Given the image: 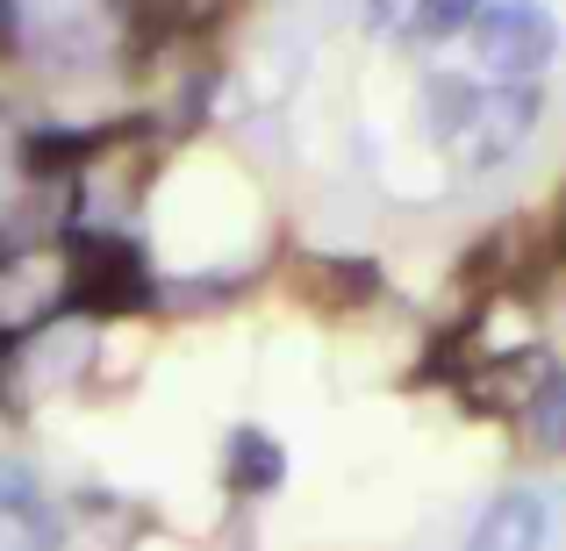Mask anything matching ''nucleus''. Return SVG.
I'll return each mask as SVG.
<instances>
[{"mask_svg": "<svg viewBox=\"0 0 566 551\" xmlns=\"http://www.w3.org/2000/svg\"><path fill=\"white\" fill-rule=\"evenodd\" d=\"M467 36L481 86H538V72L559 57V22L545 0H488Z\"/></svg>", "mask_w": 566, "mask_h": 551, "instance_id": "f257e3e1", "label": "nucleus"}, {"mask_svg": "<svg viewBox=\"0 0 566 551\" xmlns=\"http://www.w3.org/2000/svg\"><path fill=\"white\" fill-rule=\"evenodd\" d=\"M94 351H101V330L86 316H65V322H51L43 337H29L22 351L8 359V394L14 401H43V386H72L86 365H94Z\"/></svg>", "mask_w": 566, "mask_h": 551, "instance_id": "f03ea898", "label": "nucleus"}, {"mask_svg": "<svg viewBox=\"0 0 566 551\" xmlns=\"http://www.w3.org/2000/svg\"><path fill=\"white\" fill-rule=\"evenodd\" d=\"M531 123H538V86H481V100H473V123L459 129V166L473 172H495L510 151H524Z\"/></svg>", "mask_w": 566, "mask_h": 551, "instance_id": "7ed1b4c3", "label": "nucleus"}, {"mask_svg": "<svg viewBox=\"0 0 566 551\" xmlns=\"http://www.w3.org/2000/svg\"><path fill=\"white\" fill-rule=\"evenodd\" d=\"M57 301H72V258L51 244H29L0 258V330H22L36 316H57Z\"/></svg>", "mask_w": 566, "mask_h": 551, "instance_id": "20e7f679", "label": "nucleus"}, {"mask_svg": "<svg viewBox=\"0 0 566 551\" xmlns=\"http://www.w3.org/2000/svg\"><path fill=\"white\" fill-rule=\"evenodd\" d=\"M545 544H553V501L538 487H502L459 551H545Z\"/></svg>", "mask_w": 566, "mask_h": 551, "instance_id": "39448f33", "label": "nucleus"}, {"mask_svg": "<svg viewBox=\"0 0 566 551\" xmlns=\"http://www.w3.org/2000/svg\"><path fill=\"white\" fill-rule=\"evenodd\" d=\"M222 487H237V495H280L287 487V444L259 423H237L222 437Z\"/></svg>", "mask_w": 566, "mask_h": 551, "instance_id": "423d86ee", "label": "nucleus"}, {"mask_svg": "<svg viewBox=\"0 0 566 551\" xmlns=\"http://www.w3.org/2000/svg\"><path fill=\"white\" fill-rule=\"evenodd\" d=\"M14 22H36L51 57H86V51L108 43L101 0H14Z\"/></svg>", "mask_w": 566, "mask_h": 551, "instance_id": "0eeeda50", "label": "nucleus"}, {"mask_svg": "<svg viewBox=\"0 0 566 551\" xmlns=\"http://www.w3.org/2000/svg\"><path fill=\"white\" fill-rule=\"evenodd\" d=\"M516 430H524V444H531V452L566 458V365H559V359H545L538 386H531V394H524V409H516Z\"/></svg>", "mask_w": 566, "mask_h": 551, "instance_id": "6e6552de", "label": "nucleus"}, {"mask_svg": "<svg viewBox=\"0 0 566 551\" xmlns=\"http://www.w3.org/2000/svg\"><path fill=\"white\" fill-rule=\"evenodd\" d=\"M473 100H481V80H452V72H430V80H423V129H430V144H444V151H452L459 129L473 123Z\"/></svg>", "mask_w": 566, "mask_h": 551, "instance_id": "1a4fd4ad", "label": "nucleus"}, {"mask_svg": "<svg viewBox=\"0 0 566 551\" xmlns=\"http://www.w3.org/2000/svg\"><path fill=\"white\" fill-rule=\"evenodd\" d=\"M481 8L488 0H409V29L430 36V43H444V36H459V29H473Z\"/></svg>", "mask_w": 566, "mask_h": 551, "instance_id": "9d476101", "label": "nucleus"}, {"mask_svg": "<svg viewBox=\"0 0 566 551\" xmlns=\"http://www.w3.org/2000/svg\"><path fill=\"white\" fill-rule=\"evenodd\" d=\"M36 509H51L43 480H36L29 466H14V458H0V530L22 523V516H36Z\"/></svg>", "mask_w": 566, "mask_h": 551, "instance_id": "9b49d317", "label": "nucleus"}, {"mask_svg": "<svg viewBox=\"0 0 566 551\" xmlns=\"http://www.w3.org/2000/svg\"><path fill=\"white\" fill-rule=\"evenodd\" d=\"M14 201H22V172H14V166H8V158H0V215H8V208H14Z\"/></svg>", "mask_w": 566, "mask_h": 551, "instance_id": "f8f14e48", "label": "nucleus"}]
</instances>
